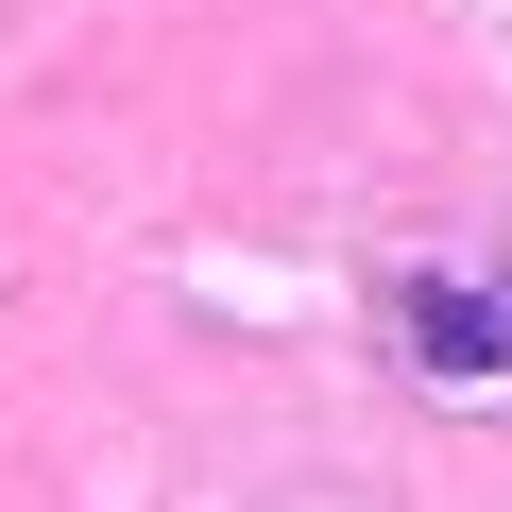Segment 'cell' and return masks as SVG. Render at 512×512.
Here are the masks:
<instances>
[{
    "instance_id": "1",
    "label": "cell",
    "mask_w": 512,
    "mask_h": 512,
    "mask_svg": "<svg viewBox=\"0 0 512 512\" xmlns=\"http://www.w3.org/2000/svg\"><path fill=\"white\" fill-rule=\"evenodd\" d=\"M393 325H410V359H427V376H512V291L410 274V291H393Z\"/></svg>"
}]
</instances>
